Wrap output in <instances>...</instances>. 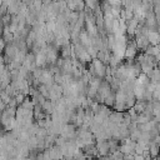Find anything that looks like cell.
<instances>
[{
	"label": "cell",
	"instance_id": "cell-1",
	"mask_svg": "<svg viewBox=\"0 0 160 160\" xmlns=\"http://www.w3.org/2000/svg\"><path fill=\"white\" fill-rule=\"evenodd\" d=\"M149 40H150L151 42L156 44V42L160 40V38H159V35H158L156 32H150V34H149Z\"/></svg>",
	"mask_w": 160,
	"mask_h": 160
}]
</instances>
